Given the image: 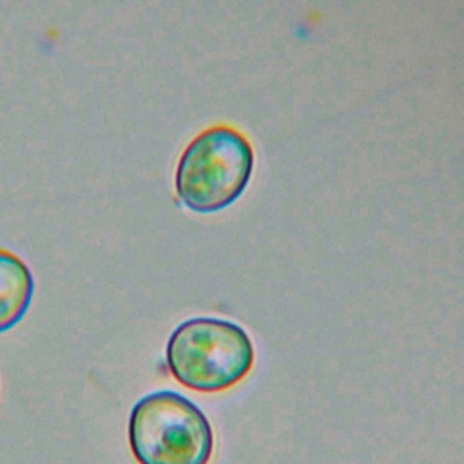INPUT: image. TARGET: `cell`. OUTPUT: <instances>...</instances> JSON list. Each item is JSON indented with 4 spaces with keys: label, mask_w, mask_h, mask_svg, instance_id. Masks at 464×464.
<instances>
[{
    "label": "cell",
    "mask_w": 464,
    "mask_h": 464,
    "mask_svg": "<svg viewBox=\"0 0 464 464\" xmlns=\"http://www.w3.org/2000/svg\"><path fill=\"white\" fill-rule=\"evenodd\" d=\"M252 170L246 136L230 125H214L185 147L176 167V196L194 212H218L245 192Z\"/></svg>",
    "instance_id": "2"
},
{
    "label": "cell",
    "mask_w": 464,
    "mask_h": 464,
    "mask_svg": "<svg viewBox=\"0 0 464 464\" xmlns=\"http://www.w3.org/2000/svg\"><path fill=\"white\" fill-rule=\"evenodd\" d=\"M129 444L138 464H208L214 431L196 402L160 390L132 406Z\"/></svg>",
    "instance_id": "3"
},
{
    "label": "cell",
    "mask_w": 464,
    "mask_h": 464,
    "mask_svg": "<svg viewBox=\"0 0 464 464\" xmlns=\"http://www.w3.org/2000/svg\"><path fill=\"white\" fill-rule=\"evenodd\" d=\"M34 279L25 261L0 248V334L13 328L31 306Z\"/></svg>",
    "instance_id": "4"
},
{
    "label": "cell",
    "mask_w": 464,
    "mask_h": 464,
    "mask_svg": "<svg viewBox=\"0 0 464 464\" xmlns=\"http://www.w3.org/2000/svg\"><path fill=\"white\" fill-rule=\"evenodd\" d=\"M165 359L188 390L218 393L243 381L254 366V344L245 328L218 317H192L170 334Z\"/></svg>",
    "instance_id": "1"
}]
</instances>
